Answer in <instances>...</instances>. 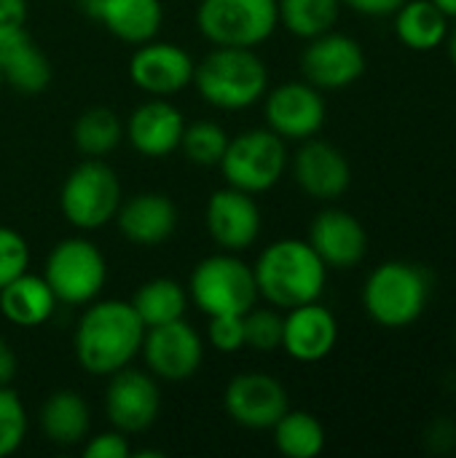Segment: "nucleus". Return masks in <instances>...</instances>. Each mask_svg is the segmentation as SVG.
Instances as JSON below:
<instances>
[{
    "mask_svg": "<svg viewBox=\"0 0 456 458\" xmlns=\"http://www.w3.org/2000/svg\"><path fill=\"white\" fill-rule=\"evenodd\" d=\"M282 27L304 40H312L328 30H333L341 0H277Z\"/></svg>",
    "mask_w": 456,
    "mask_h": 458,
    "instance_id": "c756f323",
    "label": "nucleus"
},
{
    "mask_svg": "<svg viewBox=\"0 0 456 458\" xmlns=\"http://www.w3.org/2000/svg\"><path fill=\"white\" fill-rule=\"evenodd\" d=\"M30 266V244L13 228L0 225V287L24 274Z\"/></svg>",
    "mask_w": 456,
    "mask_h": 458,
    "instance_id": "72a5a7b5",
    "label": "nucleus"
},
{
    "mask_svg": "<svg viewBox=\"0 0 456 458\" xmlns=\"http://www.w3.org/2000/svg\"><path fill=\"white\" fill-rule=\"evenodd\" d=\"M207 341H210V346L218 349L220 354H234V352L245 349V325H242V314H218V317H210Z\"/></svg>",
    "mask_w": 456,
    "mask_h": 458,
    "instance_id": "f704fd0d",
    "label": "nucleus"
},
{
    "mask_svg": "<svg viewBox=\"0 0 456 458\" xmlns=\"http://www.w3.org/2000/svg\"><path fill=\"white\" fill-rule=\"evenodd\" d=\"M449 19H456V0H433Z\"/></svg>",
    "mask_w": 456,
    "mask_h": 458,
    "instance_id": "a19ab883",
    "label": "nucleus"
},
{
    "mask_svg": "<svg viewBox=\"0 0 456 458\" xmlns=\"http://www.w3.org/2000/svg\"><path fill=\"white\" fill-rule=\"evenodd\" d=\"M140 354L153 378L180 384L199 373L204 362V341L185 319H175L145 327Z\"/></svg>",
    "mask_w": 456,
    "mask_h": 458,
    "instance_id": "9d476101",
    "label": "nucleus"
},
{
    "mask_svg": "<svg viewBox=\"0 0 456 458\" xmlns=\"http://www.w3.org/2000/svg\"><path fill=\"white\" fill-rule=\"evenodd\" d=\"M113 220L129 244L159 247L175 233L177 209L169 196L148 191V193H137V196L121 201Z\"/></svg>",
    "mask_w": 456,
    "mask_h": 458,
    "instance_id": "412c9836",
    "label": "nucleus"
},
{
    "mask_svg": "<svg viewBox=\"0 0 456 458\" xmlns=\"http://www.w3.org/2000/svg\"><path fill=\"white\" fill-rule=\"evenodd\" d=\"M27 437V411L11 386H0V458L13 456Z\"/></svg>",
    "mask_w": 456,
    "mask_h": 458,
    "instance_id": "473e14b6",
    "label": "nucleus"
},
{
    "mask_svg": "<svg viewBox=\"0 0 456 458\" xmlns=\"http://www.w3.org/2000/svg\"><path fill=\"white\" fill-rule=\"evenodd\" d=\"M395 32L414 51H433L449 35V16L433 0H406L395 11Z\"/></svg>",
    "mask_w": 456,
    "mask_h": 458,
    "instance_id": "a878e982",
    "label": "nucleus"
},
{
    "mask_svg": "<svg viewBox=\"0 0 456 458\" xmlns=\"http://www.w3.org/2000/svg\"><path fill=\"white\" fill-rule=\"evenodd\" d=\"M43 279L59 303L89 306L99 298L108 282V263L97 244L83 236H70L51 247L43 266Z\"/></svg>",
    "mask_w": 456,
    "mask_h": 458,
    "instance_id": "1a4fd4ad",
    "label": "nucleus"
},
{
    "mask_svg": "<svg viewBox=\"0 0 456 458\" xmlns=\"http://www.w3.org/2000/svg\"><path fill=\"white\" fill-rule=\"evenodd\" d=\"M86 11L118 40L129 46L148 43L164 21L161 0H91Z\"/></svg>",
    "mask_w": 456,
    "mask_h": 458,
    "instance_id": "4be33fe9",
    "label": "nucleus"
},
{
    "mask_svg": "<svg viewBox=\"0 0 456 458\" xmlns=\"http://www.w3.org/2000/svg\"><path fill=\"white\" fill-rule=\"evenodd\" d=\"M83 456L86 458H126L132 456V445L126 440L124 432L113 429V432H102L97 437H91L83 445Z\"/></svg>",
    "mask_w": 456,
    "mask_h": 458,
    "instance_id": "c9c22d12",
    "label": "nucleus"
},
{
    "mask_svg": "<svg viewBox=\"0 0 456 458\" xmlns=\"http://www.w3.org/2000/svg\"><path fill=\"white\" fill-rule=\"evenodd\" d=\"M81 3H83V5H86V3H91V0H81Z\"/></svg>",
    "mask_w": 456,
    "mask_h": 458,
    "instance_id": "c03bdc74",
    "label": "nucleus"
},
{
    "mask_svg": "<svg viewBox=\"0 0 456 458\" xmlns=\"http://www.w3.org/2000/svg\"><path fill=\"white\" fill-rule=\"evenodd\" d=\"M185 129L183 113L167 97H151L137 105L124 123V137L145 158H164L180 148Z\"/></svg>",
    "mask_w": 456,
    "mask_h": 458,
    "instance_id": "a211bd4d",
    "label": "nucleus"
},
{
    "mask_svg": "<svg viewBox=\"0 0 456 458\" xmlns=\"http://www.w3.org/2000/svg\"><path fill=\"white\" fill-rule=\"evenodd\" d=\"M261 223L263 217L253 193H245L231 185L215 191L204 209L207 233L223 252L250 250L261 236Z\"/></svg>",
    "mask_w": 456,
    "mask_h": 458,
    "instance_id": "2eb2a0df",
    "label": "nucleus"
},
{
    "mask_svg": "<svg viewBox=\"0 0 456 458\" xmlns=\"http://www.w3.org/2000/svg\"><path fill=\"white\" fill-rule=\"evenodd\" d=\"M309 244L328 268H355L368 252L363 223L344 209H323L309 225Z\"/></svg>",
    "mask_w": 456,
    "mask_h": 458,
    "instance_id": "aec40b11",
    "label": "nucleus"
},
{
    "mask_svg": "<svg viewBox=\"0 0 456 458\" xmlns=\"http://www.w3.org/2000/svg\"><path fill=\"white\" fill-rule=\"evenodd\" d=\"M301 72L306 83L320 91H336L352 86L366 72L363 46L341 32H323L309 40L301 54Z\"/></svg>",
    "mask_w": 456,
    "mask_h": 458,
    "instance_id": "f8f14e48",
    "label": "nucleus"
},
{
    "mask_svg": "<svg viewBox=\"0 0 456 458\" xmlns=\"http://www.w3.org/2000/svg\"><path fill=\"white\" fill-rule=\"evenodd\" d=\"M449 54H452V62H454L456 67V30L452 32V38H449Z\"/></svg>",
    "mask_w": 456,
    "mask_h": 458,
    "instance_id": "79ce46f5",
    "label": "nucleus"
},
{
    "mask_svg": "<svg viewBox=\"0 0 456 458\" xmlns=\"http://www.w3.org/2000/svg\"><path fill=\"white\" fill-rule=\"evenodd\" d=\"M142 335L145 325L129 301H91L75 325V360L86 373L108 378L134 362Z\"/></svg>",
    "mask_w": 456,
    "mask_h": 458,
    "instance_id": "f257e3e1",
    "label": "nucleus"
},
{
    "mask_svg": "<svg viewBox=\"0 0 456 458\" xmlns=\"http://www.w3.org/2000/svg\"><path fill=\"white\" fill-rule=\"evenodd\" d=\"M56 295L48 282L38 274H19L5 287H0V314L16 327H40L56 311Z\"/></svg>",
    "mask_w": 456,
    "mask_h": 458,
    "instance_id": "b1692460",
    "label": "nucleus"
},
{
    "mask_svg": "<svg viewBox=\"0 0 456 458\" xmlns=\"http://www.w3.org/2000/svg\"><path fill=\"white\" fill-rule=\"evenodd\" d=\"M0 89H3V67H0Z\"/></svg>",
    "mask_w": 456,
    "mask_h": 458,
    "instance_id": "37998d69",
    "label": "nucleus"
},
{
    "mask_svg": "<svg viewBox=\"0 0 456 458\" xmlns=\"http://www.w3.org/2000/svg\"><path fill=\"white\" fill-rule=\"evenodd\" d=\"M430 274L427 268L406 260H387L374 268L363 287L366 314L390 330L414 325L430 301Z\"/></svg>",
    "mask_w": 456,
    "mask_h": 458,
    "instance_id": "20e7f679",
    "label": "nucleus"
},
{
    "mask_svg": "<svg viewBox=\"0 0 456 458\" xmlns=\"http://www.w3.org/2000/svg\"><path fill=\"white\" fill-rule=\"evenodd\" d=\"M274 445L288 458H314L325 448V429L323 424L306 411H290L271 427Z\"/></svg>",
    "mask_w": 456,
    "mask_h": 458,
    "instance_id": "c85d7f7f",
    "label": "nucleus"
},
{
    "mask_svg": "<svg viewBox=\"0 0 456 458\" xmlns=\"http://www.w3.org/2000/svg\"><path fill=\"white\" fill-rule=\"evenodd\" d=\"M16 378V354L8 346V341L0 338V386H11Z\"/></svg>",
    "mask_w": 456,
    "mask_h": 458,
    "instance_id": "ea45409f",
    "label": "nucleus"
},
{
    "mask_svg": "<svg viewBox=\"0 0 456 458\" xmlns=\"http://www.w3.org/2000/svg\"><path fill=\"white\" fill-rule=\"evenodd\" d=\"M406 0H341V5H349L355 13H363V16H395V11L403 5Z\"/></svg>",
    "mask_w": 456,
    "mask_h": 458,
    "instance_id": "58836bf2",
    "label": "nucleus"
},
{
    "mask_svg": "<svg viewBox=\"0 0 456 458\" xmlns=\"http://www.w3.org/2000/svg\"><path fill=\"white\" fill-rule=\"evenodd\" d=\"M194 59L183 46L148 40L129 59L132 83L151 97H172L194 81Z\"/></svg>",
    "mask_w": 456,
    "mask_h": 458,
    "instance_id": "dca6fc26",
    "label": "nucleus"
},
{
    "mask_svg": "<svg viewBox=\"0 0 456 458\" xmlns=\"http://www.w3.org/2000/svg\"><path fill=\"white\" fill-rule=\"evenodd\" d=\"M253 274L258 298L285 311L320 301L328 282V266L320 260L312 244L301 239H280L269 244L258 255Z\"/></svg>",
    "mask_w": 456,
    "mask_h": 458,
    "instance_id": "f03ea898",
    "label": "nucleus"
},
{
    "mask_svg": "<svg viewBox=\"0 0 456 458\" xmlns=\"http://www.w3.org/2000/svg\"><path fill=\"white\" fill-rule=\"evenodd\" d=\"M282 314L271 306V309H261L258 303L242 314V325H245V346L261 354H271L277 349H282Z\"/></svg>",
    "mask_w": 456,
    "mask_h": 458,
    "instance_id": "2f4dec72",
    "label": "nucleus"
},
{
    "mask_svg": "<svg viewBox=\"0 0 456 458\" xmlns=\"http://www.w3.org/2000/svg\"><path fill=\"white\" fill-rule=\"evenodd\" d=\"M199 97L218 110H247L269 89L266 62L253 48L215 46L196 67L194 81Z\"/></svg>",
    "mask_w": 456,
    "mask_h": 458,
    "instance_id": "7ed1b4c3",
    "label": "nucleus"
},
{
    "mask_svg": "<svg viewBox=\"0 0 456 458\" xmlns=\"http://www.w3.org/2000/svg\"><path fill=\"white\" fill-rule=\"evenodd\" d=\"M293 177L306 196L320 201H333L347 193L352 182V169L347 156L336 145L309 137L296 150Z\"/></svg>",
    "mask_w": 456,
    "mask_h": 458,
    "instance_id": "6ab92c4d",
    "label": "nucleus"
},
{
    "mask_svg": "<svg viewBox=\"0 0 456 458\" xmlns=\"http://www.w3.org/2000/svg\"><path fill=\"white\" fill-rule=\"evenodd\" d=\"M218 166L231 188L253 196L266 193L288 169V148L285 140L271 129H247L237 137H228Z\"/></svg>",
    "mask_w": 456,
    "mask_h": 458,
    "instance_id": "6e6552de",
    "label": "nucleus"
},
{
    "mask_svg": "<svg viewBox=\"0 0 456 458\" xmlns=\"http://www.w3.org/2000/svg\"><path fill=\"white\" fill-rule=\"evenodd\" d=\"M124 140V123L110 107H89L73 126V142L86 158H102Z\"/></svg>",
    "mask_w": 456,
    "mask_h": 458,
    "instance_id": "cd10ccee",
    "label": "nucleus"
},
{
    "mask_svg": "<svg viewBox=\"0 0 456 458\" xmlns=\"http://www.w3.org/2000/svg\"><path fill=\"white\" fill-rule=\"evenodd\" d=\"M0 67L3 83L24 97H35L51 83V62L27 30L0 40Z\"/></svg>",
    "mask_w": 456,
    "mask_h": 458,
    "instance_id": "5701e85b",
    "label": "nucleus"
},
{
    "mask_svg": "<svg viewBox=\"0 0 456 458\" xmlns=\"http://www.w3.org/2000/svg\"><path fill=\"white\" fill-rule=\"evenodd\" d=\"M188 301L207 317L247 314L258 303V284L253 266L237 252H218L196 263L188 279Z\"/></svg>",
    "mask_w": 456,
    "mask_h": 458,
    "instance_id": "39448f33",
    "label": "nucleus"
},
{
    "mask_svg": "<svg viewBox=\"0 0 456 458\" xmlns=\"http://www.w3.org/2000/svg\"><path fill=\"white\" fill-rule=\"evenodd\" d=\"M277 24V0H202L196 8V27L212 46L258 48Z\"/></svg>",
    "mask_w": 456,
    "mask_h": 458,
    "instance_id": "0eeeda50",
    "label": "nucleus"
},
{
    "mask_svg": "<svg viewBox=\"0 0 456 458\" xmlns=\"http://www.w3.org/2000/svg\"><path fill=\"white\" fill-rule=\"evenodd\" d=\"M226 413L245 429H271L290 408L288 389L269 373H239L228 381L223 394Z\"/></svg>",
    "mask_w": 456,
    "mask_h": 458,
    "instance_id": "ddd939ff",
    "label": "nucleus"
},
{
    "mask_svg": "<svg viewBox=\"0 0 456 458\" xmlns=\"http://www.w3.org/2000/svg\"><path fill=\"white\" fill-rule=\"evenodd\" d=\"M121 182L118 174L102 158L81 161L62 182L59 209L65 220L78 231L105 228L121 207Z\"/></svg>",
    "mask_w": 456,
    "mask_h": 458,
    "instance_id": "423d86ee",
    "label": "nucleus"
},
{
    "mask_svg": "<svg viewBox=\"0 0 456 458\" xmlns=\"http://www.w3.org/2000/svg\"><path fill=\"white\" fill-rule=\"evenodd\" d=\"M263 115L274 134L282 140H309L325 126V99L320 89L306 81H290L263 94Z\"/></svg>",
    "mask_w": 456,
    "mask_h": 458,
    "instance_id": "4468645a",
    "label": "nucleus"
},
{
    "mask_svg": "<svg viewBox=\"0 0 456 458\" xmlns=\"http://www.w3.org/2000/svg\"><path fill=\"white\" fill-rule=\"evenodd\" d=\"M339 341V322L331 309L317 301L288 309L282 319V349L290 360L314 365L331 357Z\"/></svg>",
    "mask_w": 456,
    "mask_h": 458,
    "instance_id": "f3484780",
    "label": "nucleus"
},
{
    "mask_svg": "<svg viewBox=\"0 0 456 458\" xmlns=\"http://www.w3.org/2000/svg\"><path fill=\"white\" fill-rule=\"evenodd\" d=\"M425 445L433 454H449L456 448V424L452 419H435L425 432Z\"/></svg>",
    "mask_w": 456,
    "mask_h": 458,
    "instance_id": "e433bc0d",
    "label": "nucleus"
},
{
    "mask_svg": "<svg viewBox=\"0 0 456 458\" xmlns=\"http://www.w3.org/2000/svg\"><path fill=\"white\" fill-rule=\"evenodd\" d=\"M226 145H228V134L215 121L185 123L183 140H180V150L196 166H218L226 153Z\"/></svg>",
    "mask_w": 456,
    "mask_h": 458,
    "instance_id": "7c9ffc66",
    "label": "nucleus"
},
{
    "mask_svg": "<svg viewBox=\"0 0 456 458\" xmlns=\"http://www.w3.org/2000/svg\"><path fill=\"white\" fill-rule=\"evenodd\" d=\"M105 389V419L124 435H140L153 427L161 408L159 384L151 373L134 370L132 365L108 376Z\"/></svg>",
    "mask_w": 456,
    "mask_h": 458,
    "instance_id": "9b49d317",
    "label": "nucleus"
},
{
    "mask_svg": "<svg viewBox=\"0 0 456 458\" xmlns=\"http://www.w3.org/2000/svg\"><path fill=\"white\" fill-rule=\"evenodd\" d=\"M129 303H132V309L137 311V317L142 319L145 327H156V325H167V322H175V319L185 317L188 293H185V287L180 282L159 276V279H151V282L140 284Z\"/></svg>",
    "mask_w": 456,
    "mask_h": 458,
    "instance_id": "bb28decb",
    "label": "nucleus"
},
{
    "mask_svg": "<svg viewBox=\"0 0 456 458\" xmlns=\"http://www.w3.org/2000/svg\"><path fill=\"white\" fill-rule=\"evenodd\" d=\"M38 421H40V432L46 435L48 443H54L59 448H73L89 437L91 411L78 392L59 389V392L48 394V400L40 405Z\"/></svg>",
    "mask_w": 456,
    "mask_h": 458,
    "instance_id": "393cba45",
    "label": "nucleus"
},
{
    "mask_svg": "<svg viewBox=\"0 0 456 458\" xmlns=\"http://www.w3.org/2000/svg\"><path fill=\"white\" fill-rule=\"evenodd\" d=\"M27 24V0H0V40L22 32Z\"/></svg>",
    "mask_w": 456,
    "mask_h": 458,
    "instance_id": "4c0bfd02",
    "label": "nucleus"
}]
</instances>
